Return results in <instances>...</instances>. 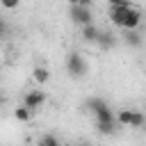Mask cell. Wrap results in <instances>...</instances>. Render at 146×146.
<instances>
[{
  "label": "cell",
  "mask_w": 146,
  "mask_h": 146,
  "mask_svg": "<svg viewBox=\"0 0 146 146\" xmlns=\"http://www.w3.org/2000/svg\"><path fill=\"white\" fill-rule=\"evenodd\" d=\"M0 2H2L5 9H16L18 7V0H0Z\"/></svg>",
  "instance_id": "17"
},
{
  "label": "cell",
  "mask_w": 146,
  "mask_h": 146,
  "mask_svg": "<svg viewBox=\"0 0 146 146\" xmlns=\"http://www.w3.org/2000/svg\"><path fill=\"white\" fill-rule=\"evenodd\" d=\"M132 116H135V110H121L116 114V121L121 125H132Z\"/></svg>",
  "instance_id": "11"
},
{
  "label": "cell",
  "mask_w": 146,
  "mask_h": 146,
  "mask_svg": "<svg viewBox=\"0 0 146 146\" xmlns=\"http://www.w3.org/2000/svg\"><path fill=\"white\" fill-rule=\"evenodd\" d=\"M141 23V11L139 9H135V7H128V11H125V18H123V30H137V25Z\"/></svg>",
  "instance_id": "5"
},
{
  "label": "cell",
  "mask_w": 146,
  "mask_h": 146,
  "mask_svg": "<svg viewBox=\"0 0 146 146\" xmlns=\"http://www.w3.org/2000/svg\"><path fill=\"white\" fill-rule=\"evenodd\" d=\"M98 36H100V30H98L94 23H89V25H84V27H82V39H84V41L96 43V41H98Z\"/></svg>",
  "instance_id": "7"
},
{
  "label": "cell",
  "mask_w": 146,
  "mask_h": 146,
  "mask_svg": "<svg viewBox=\"0 0 146 146\" xmlns=\"http://www.w3.org/2000/svg\"><path fill=\"white\" fill-rule=\"evenodd\" d=\"M39 144H41V146H62V144L57 141V137H55V135H46Z\"/></svg>",
  "instance_id": "15"
},
{
  "label": "cell",
  "mask_w": 146,
  "mask_h": 146,
  "mask_svg": "<svg viewBox=\"0 0 146 146\" xmlns=\"http://www.w3.org/2000/svg\"><path fill=\"white\" fill-rule=\"evenodd\" d=\"M66 146H68V144H66Z\"/></svg>",
  "instance_id": "21"
},
{
  "label": "cell",
  "mask_w": 146,
  "mask_h": 146,
  "mask_svg": "<svg viewBox=\"0 0 146 146\" xmlns=\"http://www.w3.org/2000/svg\"><path fill=\"white\" fill-rule=\"evenodd\" d=\"M132 7V5H130ZM125 11H128V7H110V18H112V23L114 25H123V18H125Z\"/></svg>",
  "instance_id": "6"
},
{
  "label": "cell",
  "mask_w": 146,
  "mask_h": 146,
  "mask_svg": "<svg viewBox=\"0 0 146 146\" xmlns=\"http://www.w3.org/2000/svg\"><path fill=\"white\" fill-rule=\"evenodd\" d=\"M87 107L96 114V121H116L114 114H112V110H110V105H107L103 98H89V100H87ZM116 123H119V121H116Z\"/></svg>",
  "instance_id": "1"
},
{
  "label": "cell",
  "mask_w": 146,
  "mask_h": 146,
  "mask_svg": "<svg viewBox=\"0 0 146 146\" xmlns=\"http://www.w3.org/2000/svg\"><path fill=\"white\" fill-rule=\"evenodd\" d=\"M68 2H71V5H80V0H68Z\"/></svg>",
  "instance_id": "19"
},
{
  "label": "cell",
  "mask_w": 146,
  "mask_h": 146,
  "mask_svg": "<svg viewBox=\"0 0 146 146\" xmlns=\"http://www.w3.org/2000/svg\"><path fill=\"white\" fill-rule=\"evenodd\" d=\"M91 2H94V0H80V5H82V7H91Z\"/></svg>",
  "instance_id": "18"
},
{
  "label": "cell",
  "mask_w": 146,
  "mask_h": 146,
  "mask_svg": "<svg viewBox=\"0 0 146 146\" xmlns=\"http://www.w3.org/2000/svg\"><path fill=\"white\" fill-rule=\"evenodd\" d=\"M112 36H114V34H110V32H100V36H98L96 43H98L100 48H112V46H114V39H112Z\"/></svg>",
  "instance_id": "13"
},
{
  "label": "cell",
  "mask_w": 146,
  "mask_h": 146,
  "mask_svg": "<svg viewBox=\"0 0 146 146\" xmlns=\"http://www.w3.org/2000/svg\"><path fill=\"white\" fill-rule=\"evenodd\" d=\"M96 128H98L100 135H112V132L116 130V121H98Z\"/></svg>",
  "instance_id": "12"
},
{
  "label": "cell",
  "mask_w": 146,
  "mask_h": 146,
  "mask_svg": "<svg viewBox=\"0 0 146 146\" xmlns=\"http://www.w3.org/2000/svg\"><path fill=\"white\" fill-rule=\"evenodd\" d=\"M39 146H41V144H39Z\"/></svg>",
  "instance_id": "22"
},
{
  "label": "cell",
  "mask_w": 146,
  "mask_h": 146,
  "mask_svg": "<svg viewBox=\"0 0 146 146\" xmlns=\"http://www.w3.org/2000/svg\"><path fill=\"white\" fill-rule=\"evenodd\" d=\"M78 146H89V144H78Z\"/></svg>",
  "instance_id": "20"
},
{
  "label": "cell",
  "mask_w": 146,
  "mask_h": 146,
  "mask_svg": "<svg viewBox=\"0 0 146 146\" xmlns=\"http://www.w3.org/2000/svg\"><path fill=\"white\" fill-rule=\"evenodd\" d=\"M144 123H146V116H144L141 112L135 110V116H132V125H130V128H141Z\"/></svg>",
  "instance_id": "14"
},
{
  "label": "cell",
  "mask_w": 146,
  "mask_h": 146,
  "mask_svg": "<svg viewBox=\"0 0 146 146\" xmlns=\"http://www.w3.org/2000/svg\"><path fill=\"white\" fill-rule=\"evenodd\" d=\"M32 78H34V82H36V84H43V82H48L50 73H48V68H46V66H34Z\"/></svg>",
  "instance_id": "9"
},
{
  "label": "cell",
  "mask_w": 146,
  "mask_h": 146,
  "mask_svg": "<svg viewBox=\"0 0 146 146\" xmlns=\"http://www.w3.org/2000/svg\"><path fill=\"white\" fill-rule=\"evenodd\" d=\"M66 71H68L71 78H82V75L87 73V62H84V57H82L80 52H68V57H66Z\"/></svg>",
  "instance_id": "2"
},
{
  "label": "cell",
  "mask_w": 146,
  "mask_h": 146,
  "mask_svg": "<svg viewBox=\"0 0 146 146\" xmlns=\"http://www.w3.org/2000/svg\"><path fill=\"white\" fill-rule=\"evenodd\" d=\"M14 116H16V121H21V123H27L30 119H32V110L30 107H16V112H14Z\"/></svg>",
  "instance_id": "10"
},
{
  "label": "cell",
  "mask_w": 146,
  "mask_h": 146,
  "mask_svg": "<svg viewBox=\"0 0 146 146\" xmlns=\"http://www.w3.org/2000/svg\"><path fill=\"white\" fill-rule=\"evenodd\" d=\"M68 16H71V21L73 23H78V25H89L91 23V7H82V5H71V11H68Z\"/></svg>",
  "instance_id": "3"
},
{
  "label": "cell",
  "mask_w": 146,
  "mask_h": 146,
  "mask_svg": "<svg viewBox=\"0 0 146 146\" xmlns=\"http://www.w3.org/2000/svg\"><path fill=\"white\" fill-rule=\"evenodd\" d=\"M43 103H46V94H43V91H39V89L27 91V94H25V98H23V105H25V107H30L32 112H34V110H39Z\"/></svg>",
  "instance_id": "4"
},
{
  "label": "cell",
  "mask_w": 146,
  "mask_h": 146,
  "mask_svg": "<svg viewBox=\"0 0 146 146\" xmlns=\"http://www.w3.org/2000/svg\"><path fill=\"white\" fill-rule=\"evenodd\" d=\"M123 39H125V43L128 46H141V34L137 32V30H123Z\"/></svg>",
  "instance_id": "8"
},
{
  "label": "cell",
  "mask_w": 146,
  "mask_h": 146,
  "mask_svg": "<svg viewBox=\"0 0 146 146\" xmlns=\"http://www.w3.org/2000/svg\"><path fill=\"white\" fill-rule=\"evenodd\" d=\"M110 7H130V0H107Z\"/></svg>",
  "instance_id": "16"
}]
</instances>
